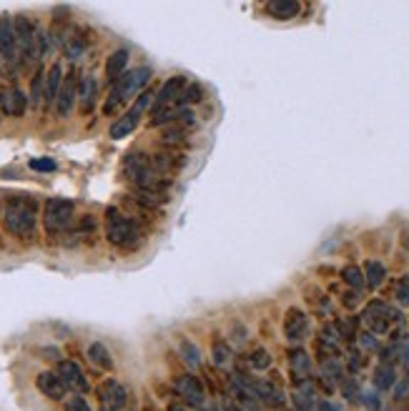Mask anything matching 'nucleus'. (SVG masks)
I'll list each match as a JSON object with an SVG mask.
<instances>
[{"label":"nucleus","instance_id":"nucleus-1","mask_svg":"<svg viewBox=\"0 0 409 411\" xmlns=\"http://www.w3.org/2000/svg\"><path fill=\"white\" fill-rule=\"evenodd\" d=\"M3 226L15 239H33L38 226V201L30 196H15L6 203L3 211Z\"/></svg>","mask_w":409,"mask_h":411},{"label":"nucleus","instance_id":"nucleus-2","mask_svg":"<svg viewBox=\"0 0 409 411\" xmlns=\"http://www.w3.org/2000/svg\"><path fill=\"white\" fill-rule=\"evenodd\" d=\"M106 239L121 251H133L144 241V226L139 223V218L111 206V208H106Z\"/></svg>","mask_w":409,"mask_h":411},{"label":"nucleus","instance_id":"nucleus-3","mask_svg":"<svg viewBox=\"0 0 409 411\" xmlns=\"http://www.w3.org/2000/svg\"><path fill=\"white\" fill-rule=\"evenodd\" d=\"M149 80H151L149 65H141V68L128 70L123 78L115 80L113 86H111L108 98H106V103H103V115H113L126 101H131L133 96H141Z\"/></svg>","mask_w":409,"mask_h":411},{"label":"nucleus","instance_id":"nucleus-4","mask_svg":"<svg viewBox=\"0 0 409 411\" xmlns=\"http://www.w3.org/2000/svg\"><path fill=\"white\" fill-rule=\"evenodd\" d=\"M75 206L68 198H51L43 206V226L48 236H61L73 226Z\"/></svg>","mask_w":409,"mask_h":411},{"label":"nucleus","instance_id":"nucleus-5","mask_svg":"<svg viewBox=\"0 0 409 411\" xmlns=\"http://www.w3.org/2000/svg\"><path fill=\"white\" fill-rule=\"evenodd\" d=\"M156 101V93L153 91H144L139 98H136V103H133L131 108L126 110V113L121 115V118H115L113 120V126H111V138L113 141H121V138H128L136 128H139L141 123V115L146 113V110L153 106Z\"/></svg>","mask_w":409,"mask_h":411},{"label":"nucleus","instance_id":"nucleus-6","mask_svg":"<svg viewBox=\"0 0 409 411\" xmlns=\"http://www.w3.org/2000/svg\"><path fill=\"white\" fill-rule=\"evenodd\" d=\"M362 319H364V324L369 326V331L375 334V336H379V334H389V331H392V326L402 321V314H399V311H394L389 303L375 298V301L364 308Z\"/></svg>","mask_w":409,"mask_h":411},{"label":"nucleus","instance_id":"nucleus-7","mask_svg":"<svg viewBox=\"0 0 409 411\" xmlns=\"http://www.w3.org/2000/svg\"><path fill=\"white\" fill-rule=\"evenodd\" d=\"M173 391L184 401V406H203L206 401V386L199 377L194 374H181V377L173 379Z\"/></svg>","mask_w":409,"mask_h":411},{"label":"nucleus","instance_id":"nucleus-8","mask_svg":"<svg viewBox=\"0 0 409 411\" xmlns=\"http://www.w3.org/2000/svg\"><path fill=\"white\" fill-rule=\"evenodd\" d=\"M0 61L8 65H20V48H18L15 20L0 15Z\"/></svg>","mask_w":409,"mask_h":411},{"label":"nucleus","instance_id":"nucleus-9","mask_svg":"<svg viewBox=\"0 0 409 411\" xmlns=\"http://www.w3.org/2000/svg\"><path fill=\"white\" fill-rule=\"evenodd\" d=\"M309 331H311L309 316L301 308H289L287 316H284V336L289 339V343H294V346L304 343Z\"/></svg>","mask_w":409,"mask_h":411},{"label":"nucleus","instance_id":"nucleus-10","mask_svg":"<svg viewBox=\"0 0 409 411\" xmlns=\"http://www.w3.org/2000/svg\"><path fill=\"white\" fill-rule=\"evenodd\" d=\"M96 394H99L101 406H108V409H113V411H121L123 406L128 404V391L118 379H106V381L96 388Z\"/></svg>","mask_w":409,"mask_h":411},{"label":"nucleus","instance_id":"nucleus-11","mask_svg":"<svg viewBox=\"0 0 409 411\" xmlns=\"http://www.w3.org/2000/svg\"><path fill=\"white\" fill-rule=\"evenodd\" d=\"M58 377L63 379L65 386H68L70 391H75V394H88V391H91V384H88L86 374H83V369L75 364V361H70V359L58 361Z\"/></svg>","mask_w":409,"mask_h":411},{"label":"nucleus","instance_id":"nucleus-12","mask_svg":"<svg viewBox=\"0 0 409 411\" xmlns=\"http://www.w3.org/2000/svg\"><path fill=\"white\" fill-rule=\"evenodd\" d=\"M78 70H70L68 75H63V86H61V93H58L56 101V110L61 118H68L70 110H73V103L78 101Z\"/></svg>","mask_w":409,"mask_h":411},{"label":"nucleus","instance_id":"nucleus-13","mask_svg":"<svg viewBox=\"0 0 409 411\" xmlns=\"http://www.w3.org/2000/svg\"><path fill=\"white\" fill-rule=\"evenodd\" d=\"M30 98H25V93L15 86H6L0 88V110L11 118H20L28 108Z\"/></svg>","mask_w":409,"mask_h":411},{"label":"nucleus","instance_id":"nucleus-14","mask_svg":"<svg viewBox=\"0 0 409 411\" xmlns=\"http://www.w3.org/2000/svg\"><path fill=\"white\" fill-rule=\"evenodd\" d=\"M289 372H291V381L294 386H301V384L311 381V359L301 346L289 348Z\"/></svg>","mask_w":409,"mask_h":411},{"label":"nucleus","instance_id":"nucleus-15","mask_svg":"<svg viewBox=\"0 0 409 411\" xmlns=\"http://www.w3.org/2000/svg\"><path fill=\"white\" fill-rule=\"evenodd\" d=\"M256 399H261L266 406H271V409H284V406H287V394H284V388L279 386L277 377L259 379V381H256Z\"/></svg>","mask_w":409,"mask_h":411},{"label":"nucleus","instance_id":"nucleus-16","mask_svg":"<svg viewBox=\"0 0 409 411\" xmlns=\"http://www.w3.org/2000/svg\"><path fill=\"white\" fill-rule=\"evenodd\" d=\"M184 88H186L184 75H173V78H168L161 86V91L156 93V101H153V106H151V110H161V108H168V106H176L179 96L184 93Z\"/></svg>","mask_w":409,"mask_h":411},{"label":"nucleus","instance_id":"nucleus-17","mask_svg":"<svg viewBox=\"0 0 409 411\" xmlns=\"http://www.w3.org/2000/svg\"><path fill=\"white\" fill-rule=\"evenodd\" d=\"M35 386H38V391H41L46 399H53V401H65V394H68V386H65L63 379L58 377V372L38 374Z\"/></svg>","mask_w":409,"mask_h":411},{"label":"nucleus","instance_id":"nucleus-18","mask_svg":"<svg viewBox=\"0 0 409 411\" xmlns=\"http://www.w3.org/2000/svg\"><path fill=\"white\" fill-rule=\"evenodd\" d=\"M96 101H99V80H96V75H83L81 83H78V108H81V113H93Z\"/></svg>","mask_w":409,"mask_h":411},{"label":"nucleus","instance_id":"nucleus-19","mask_svg":"<svg viewBox=\"0 0 409 411\" xmlns=\"http://www.w3.org/2000/svg\"><path fill=\"white\" fill-rule=\"evenodd\" d=\"M128 58H131V53L126 51V48H118V51H113L108 58H106V80H108L111 86H113L115 80L123 78V75L128 73Z\"/></svg>","mask_w":409,"mask_h":411},{"label":"nucleus","instance_id":"nucleus-20","mask_svg":"<svg viewBox=\"0 0 409 411\" xmlns=\"http://www.w3.org/2000/svg\"><path fill=\"white\" fill-rule=\"evenodd\" d=\"M61 86H63V68L58 63H53L46 73V91H43V106H46V108H53V106H56Z\"/></svg>","mask_w":409,"mask_h":411},{"label":"nucleus","instance_id":"nucleus-21","mask_svg":"<svg viewBox=\"0 0 409 411\" xmlns=\"http://www.w3.org/2000/svg\"><path fill=\"white\" fill-rule=\"evenodd\" d=\"M61 48H63V56L68 58V61H81L83 53H86V48H88L86 33H83L81 28H70L68 38L63 40V46Z\"/></svg>","mask_w":409,"mask_h":411},{"label":"nucleus","instance_id":"nucleus-22","mask_svg":"<svg viewBox=\"0 0 409 411\" xmlns=\"http://www.w3.org/2000/svg\"><path fill=\"white\" fill-rule=\"evenodd\" d=\"M264 11L277 20H291L301 13V3H296V0H271L264 6Z\"/></svg>","mask_w":409,"mask_h":411},{"label":"nucleus","instance_id":"nucleus-23","mask_svg":"<svg viewBox=\"0 0 409 411\" xmlns=\"http://www.w3.org/2000/svg\"><path fill=\"white\" fill-rule=\"evenodd\" d=\"M291 401H294L296 411H317L319 401H317V391H314V384L306 381V384H301V386H296Z\"/></svg>","mask_w":409,"mask_h":411},{"label":"nucleus","instance_id":"nucleus-24","mask_svg":"<svg viewBox=\"0 0 409 411\" xmlns=\"http://www.w3.org/2000/svg\"><path fill=\"white\" fill-rule=\"evenodd\" d=\"M397 384V366L389 364V361H379V366L375 369V386L379 391H386Z\"/></svg>","mask_w":409,"mask_h":411},{"label":"nucleus","instance_id":"nucleus-25","mask_svg":"<svg viewBox=\"0 0 409 411\" xmlns=\"http://www.w3.org/2000/svg\"><path fill=\"white\" fill-rule=\"evenodd\" d=\"M88 359H91L93 366H99L103 372H111V369H113V356H111L108 346L101 341H93L91 346H88Z\"/></svg>","mask_w":409,"mask_h":411},{"label":"nucleus","instance_id":"nucleus-26","mask_svg":"<svg viewBox=\"0 0 409 411\" xmlns=\"http://www.w3.org/2000/svg\"><path fill=\"white\" fill-rule=\"evenodd\" d=\"M384 279H386L384 263L377 261V258H372V261L364 263V281H367L369 289H379V286L384 284Z\"/></svg>","mask_w":409,"mask_h":411},{"label":"nucleus","instance_id":"nucleus-27","mask_svg":"<svg viewBox=\"0 0 409 411\" xmlns=\"http://www.w3.org/2000/svg\"><path fill=\"white\" fill-rule=\"evenodd\" d=\"M271 364H274V359H271V354L264 346L251 348L246 354V366L251 372H266V369H271Z\"/></svg>","mask_w":409,"mask_h":411},{"label":"nucleus","instance_id":"nucleus-28","mask_svg":"<svg viewBox=\"0 0 409 411\" xmlns=\"http://www.w3.org/2000/svg\"><path fill=\"white\" fill-rule=\"evenodd\" d=\"M341 279H344V284L349 286L352 291H362L364 286H367L362 266H344V271H341Z\"/></svg>","mask_w":409,"mask_h":411},{"label":"nucleus","instance_id":"nucleus-29","mask_svg":"<svg viewBox=\"0 0 409 411\" xmlns=\"http://www.w3.org/2000/svg\"><path fill=\"white\" fill-rule=\"evenodd\" d=\"M201 98H203V88L199 83H189L184 88V93L179 96V101H176V108H189L191 103H199Z\"/></svg>","mask_w":409,"mask_h":411},{"label":"nucleus","instance_id":"nucleus-30","mask_svg":"<svg viewBox=\"0 0 409 411\" xmlns=\"http://www.w3.org/2000/svg\"><path fill=\"white\" fill-rule=\"evenodd\" d=\"M179 351H181V359H184L191 369H196V366L201 364V354H199V348L194 346L189 339H184V336L179 339Z\"/></svg>","mask_w":409,"mask_h":411},{"label":"nucleus","instance_id":"nucleus-31","mask_svg":"<svg viewBox=\"0 0 409 411\" xmlns=\"http://www.w3.org/2000/svg\"><path fill=\"white\" fill-rule=\"evenodd\" d=\"M231 356H234V351H231V343L229 341H216L211 346V359H213V364L216 366H229V361H231Z\"/></svg>","mask_w":409,"mask_h":411},{"label":"nucleus","instance_id":"nucleus-32","mask_svg":"<svg viewBox=\"0 0 409 411\" xmlns=\"http://www.w3.org/2000/svg\"><path fill=\"white\" fill-rule=\"evenodd\" d=\"M43 91H46V73L38 70L33 78V86H30V103H33V108H38L43 103Z\"/></svg>","mask_w":409,"mask_h":411},{"label":"nucleus","instance_id":"nucleus-33","mask_svg":"<svg viewBox=\"0 0 409 411\" xmlns=\"http://www.w3.org/2000/svg\"><path fill=\"white\" fill-rule=\"evenodd\" d=\"M63 409L65 411H93L91 404H88V399L83 394H73L70 399L63 401Z\"/></svg>","mask_w":409,"mask_h":411},{"label":"nucleus","instance_id":"nucleus-34","mask_svg":"<svg viewBox=\"0 0 409 411\" xmlns=\"http://www.w3.org/2000/svg\"><path fill=\"white\" fill-rule=\"evenodd\" d=\"M394 298L399 306H409V276H402L394 286Z\"/></svg>","mask_w":409,"mask_h":411},{"label":"nucleus","instance_id":"nucleus-35","mask_svg":"<svg viewBox=\"0 0 409 411\" xmlns=\"http://www.w3.org/2000/svg\"><path fill=\"white\" fill-rule=\"evenodd\" d=\"M33 171H38V173H53L58 168V163L53 158H30V163H28Z\"/></svg>","mask_w":409,"mask_h":411},{"label":"nucleus","instance_id":"nucleus-36","mask_svg":"<svg viewBox=\"0 0 409 411\" xmlns=\"http://www.w3.org/2000/svg\"><path fill=\"white\" fill-rule=\"evenodd\" d=\"M317 411H339L336 409L334 404H332V401H322V404H319V409Z\"/></svg>","mask_w":409,"mask_h":411},{"label":"nucleus","instance_id":"nucleus-37","mask_svg":"<svg viewBox=\"0 0 409 411\" xmlns=\"http://www.w3.org/2000/svg\"><path fill=\"white\" fill-rule=\"evenodd\" d=\"M168 411H184V409H181V406H173L171 404V406H168Z\"/></svg>","mask_w":409,"mask_h":411},{"label":"nucleus","instance_id":"nucleus-38","mask_svg":"<svg viewBox=\"0 0 409 411\" xmlns=\"http://www.w3.org/2000/svg\"><path fill=\"white\" fill-rule=\"evenodd\" d=\"M99 411H113V409H108V406H101V409Z\"/></svg>","mask_w":409,"mask_h":411},{"label":"nucleus","instance_id":"nucleus-39","mask_svg":"<svg viewBox=\"0 0 409 411\" xmlns=\"http://www.w3.org/2000/svg\"><path fill=\"white\" fill-rule=\"evenodd\" d=\"M208 411H216V409H208Z\"/></svg>","mask_w":409,"mask_h":411},{"label":"nucleus","instance_id":"nucleus-40","mask_svg":"<svg viewBox=\"0 0 409 411\" xmlns=\"http://www.w3.org/2000/svg\"><path fill=\"white\" fill-rule=\"evenodd\" d=\"M231 411H239V409H231Z\"/></svg>","mask_w":409,"mask_h":411}]
</instances>
